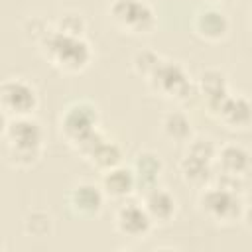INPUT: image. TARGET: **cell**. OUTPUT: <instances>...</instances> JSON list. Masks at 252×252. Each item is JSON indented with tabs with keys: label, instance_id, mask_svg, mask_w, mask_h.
I'll return each instance as SVG.
<instances>
[{
	"label": "cell",
	"instance_id": "cell-2",
	"mask_svg": "<svg viewBox=\"0 0 252 252\" xmlns=\"http://www.w3.org/2000/svg\"><path fill=\"white\" fill-rule=\"evenodd\" d=\"M4 140L8 148V159L12 165L20 169H30L39 163L45 148V132L37 118H10Z\"/></svg>",
	"mask_w": 252,
	"mask_h": 252
},
{
	"label": "cell",
	"instance_id": "cell-13",
	"mask_svg": "<svg viewBox=\"0 0 252 252\" xmlns=\"http://www.w3.org/2000/svg\"><path fill=\"white\" fill-rule=\"evenodd\" d=\"M142 205L146 213L150 215L154 226L156 224H167L177 215V197L165 189V187H152L142 193Z\"/></svg>",
	"mask_w": 252,
	"mask_h": 252
},
{
	"label": "cell",
	"instance_id": "cell-16",
	"mask_svg": "<svg viewBox=\"0 0 252 252\" xmlns=\"http://www.w3.org/2000/svg\"><path fill=\"white\" fill-rule=\"evenodd\" d=\"M130 167L136 177V191L144 193V191L159 185V177L163 173V161H161L159 154H156L152 150L138 152L134 158V163Z\"/></svg>",
	"mask_w": 252,
	"mask_h": 252
},
{
	"label": "cell",
	"instance_id": "cell-17",
	"mask_svg": "<svg viewBox=\"0 0 252 252\" xmlns=\"http://www.w3.org/2000/svg\"><path fill=\"white\" fill-rule=\"evenodd\" d=\"M122 158H124V152H122V148L114 142V140H110L108 136H104L100 142H96L85 156H83V159L89 163V165H93L96 171H106V169H110V167H116V165H120L122 163Z\"/></svg>",
	"mask_w": 252,
	"mask_h": 252
},
{
	"label": "cell",
	"instance_id": "cell-8",
	"mask_svg": "<svg viewBox=\"0 0 252 252\" xmlns=\"http://www.w3.org/2000/svg\"><path fill=\"white\" fill-rule=\"evenodd\" d=\"M114 228L126 238L140 240L152 232L154 222H152V219L146 213L142 203L124 199L114 213Z\"/></svg>",
	"mask_w": 252,
	"mask_h": 252
},
{
	"label": "cell",
	"instance_id": "cell-18",
	"mask_svg": "<svg viewBox=\"0 0 252 252\" xmlns=\"http://www.w3.org/2000/svg\"><path fill=\"white\" fill-rule=\"evenodd\" d=\"M179 173H181V179L187 185L203 189L205 185H209L213 181L215 165L211 161H205V159H199L195 156L183 154V158L179 159Z\"/></svg>",
	"mask_w": 252,
	"mask_h": 252
},
{
	"label": "cell",
	"instance_id": "cell-21",
	"mask_svg": "<svg viewBox=\"0 0 252 252\" xmlns=\"http://www.w3.org/2000/svg\"><path fill=\"white\" fill-rule=\"evenodd\" d=\"M53 228L51 215L45 211H30L24 219V230L30 236H47Z\"/></svg>",
	"mask_w": 252,
	"mask_h": 252
},
{
	"label": "cell",
	"instance_id": "cell-12",
	"mask_svg": "<svg viewBox=\"0 0 252 252\" xmlns=\"http://www.w3.org/2000/svg\"><path fill=\"white\" fill-rule=\"evenodd\" d=\"M195 91L199 93L207 112L211 114L215 110V106L230 93L228 77L224 71H220L217 67H209V69L199 73V77L195 81Z\"/></svg>",
	"mask_w": 252,
	"mask_h": 252
},
{
	"label": "cell",
	"instance_id": "cell-4",
	"mask_svg": "<svg viewBox=\"0 0 252 252\" xmlns=\"http://www.w3.org/2000/svg\"><path fill=\"white\" fill-rule=\"evenodd\" d=\"M98 108L94 102L81 98L67 104L57 120L59 136L65 140V144L73 150H77L91 134L98 130Z\"/></svg>",
	"mask_w": 252,
	"mask_h": 252
},
{
	"label": "cell",
	"instance_id": "cell-9",
	"mask_svg": "<svg viewBox=\"0 0 252 252\" xmlns=\"http://www.w3.org/2000/svg\"><path fill=\"white\" fill-rule=\"evenodd\" d=\"M106 203V197L100 189V185L91 181H81L71 187L67 193V207L73 217L79 219H94L102 213Z\"/></svg>",
	"mask_w": 252,
	"mask_h": 252
},
{
	"label": "cell",
	"instance_id": "cell-15",
	"mask_svg": "<svg viewBox=\"0 0 252 252\" xmlns=\"http://www.w3.org/2000/svg\"><path fill=\"white\" fill-rule=\"evenodd\" d=\"M98 185H100L106 199L124 201L136 191V177H134L132 167H126V165L120 163L116 167H110V169L102 171Z\"/></svg>",
	"mask_w": 252,
	"mask_h": 252
},
{
	"label": "cell",
	"instance_id": "cell-5",
	"mask_svg": "<svg viewBox=\"0 0 252 252\" xmlns=\"http://www.w3.org/2000/svg\"><path fill=\"white\" fill-rule=\"evenodd\" d=\"M150 91L165 100H175V102H187L195 91V83L185 71V67L177 61L161 59L158 67L152 71V75L146 79Z\"/></svg>",
	"mask_w": 252,
	"mask_h": 252
},
{
	"label": "cell",
	"instance_id": "cell-23",
	"mask_svg": "<svg viewBox=\"0 0 252 252\" xmlns=\"http://www.w3.org/2000/svg\"><path fill=\"white\" fill-rule=\"evenodd\" d=\"M185 154L189 156H195L199 159H205V161H211L215 165V156H217V144L209 138H191L187 142V150Z\"/></svg>",
	"mask_w": 252,
	"mask_h": 252
},
{
	"label": "cell",
	"instance_id": "cell-25",
	"mask_svg": "<svg viewBox=\"0 0 252 252\" xmlns=\"http://www.w3.org/2000/svg\"><path fill=\"white\" fill-rule=\"evenodd\" d=\"M207 2H211V4H217V2H222V0H207Z\"/></svg>",
	"mask_w": 252,
	"mask_h": 252
},
{
	"label": "cell",
	"instance_id": "cell-24",
	"mask_svg": "<svg viewBox=\"0 0 252 252\" xmlns=\"http://www.w3.org/2000/svg\"><path fill=\"white\" fill-rule=\"evenodd\" d=\"M8 122H10V116L0 108V138H4L6 128H8Z\"/></svg>",
	"mask_w": 252,
	"mask_h": 252
},
{
	"label": "cell",
	"instance_id": "cell-11",
	"mask_svg": "<svg viewBox=\"0 0 252 252\" xmlns=\"http://www.w3.org/2000/svg\"><path fill=\"white\" fill-rule=\"evenodd\" d=\"M211 116L228 130H246L250 126V100L246 94L228 93L211 112Z\"/></svg>",
	"mask_w": 252,
	"mask_h": 252
},
{
	"label": "cell",
	"instance_id": "cell-26",
	"mask_svg": "<svg viewBox=\"0 0 252 252\" xmlns=\"http://www.w3.org/2000/svg\"><path fill=\"white\" fill-rule=\"evenodd\" d=\"M0 248H2V244H0Z\"/></svg>",
	"mask_w": 252,
	"mask_h": 252
},
{
	"label": "cell",
	"instance_id": "cell-14",
	"mask_svg": "<svg viewBox=\"0 0 252 252\" xmlns=\"http://www.w3.org/2000/svg\"><path fill=\"white\" fill-rule=\"evenodd\" d=\"M215 171L236 175V177H246L250 171V152L242 144H236V142H226L222 146H217Z\"/></svg>",
	"mask_w": 252,
	"mask_h": 252
},
{
	"label": "cell",
	"instance_id": "cell-1",
	"mask_svg": "<svg viewBox=\"0 0 252 252\" xmlns=\"http://www.w3.org/2000/svg\"><path fill=\"white\" fill-rule=\"evenodd\" d=\"M43 59L65 75H79L93 63V47L85 35H67L49 28L37 43Z\"/></svg>",
	"mask_w": 252,
	"mask_h": 252
},
{
	"label": "cell",
	"instance_id": "cell-22",
	"mask_svg": "<svg viewBox=\"0 0 252 252\" xmlns=\"http://www.w3.org/2000/svg\"><path fill=\"white\" fill-rule=\"evenodd\" d=\"M53 28L67 35H85L87 22H85L83 14H79V12H65L55 20Z\"/></svg>",
	"mask_w": 252,
	"mask_h": 252
},
{
	"label": "cell",
	"instance_id": "cell-7",
	"mask_svg": "<svg viewBox=\"0 0 252 252\" xmlns=\"http://www.w3.org/2000/svg\"><path fill=\"white\" fill-rule=\"evenodd\" d=\"M37 104L39 96L30 81L22 77H10L0 83V108L10 118L33 116Z\"/></svg>",
	"mask_w": 252,
	"mask_h": 252
},
{
	"label": "cell",
	"instance_id": "cell-10",
	"mask_svg": "<svg viewBox=\"0 0 252 252\" xmlns=\"http://www.w3.org/2000/svg\"><path fill=\"white\" fill-rule=\"evenodd\" d=\"M191 26L195 35L207 43H220L228 37V32H230V20L217 6L199 8L193 16Z\"/></svg>",
	"mask_w": 252,
	"mask_h": 252
},
{
	"label": "cell",
	"instance_id": "cell-20",
	"mask_svg": "<svg viewBox=\"0 0 252 252\" xmlns=\"http://www.w3.org/2000/svg\"><path fill=\"white\" fill-rule=\"evenodd\" d=\"M161 59H163V57H161L158 51H154V49H150V47H144V49H138V51L132 55V69H134V73H136L138 77L148 79Z\"/></svg>",
	"mask_w": 252,
	"mask_h": 252
},
{
	"label": "cell",
	"instance_id": "cell-3",
	"mask_svg": "<svg viewBox=\"0 0 252 252\" xmlns=\"http://www.w3.org/2000/svg\"><path fill=\"white\" fill-rule=\"evenodd\" d=\"M199 211L217 226H230L246 219L248 207L242 193L224 189L217 183H209L201 189L197 199Z\"/></svg>",
	"mask_w": 252,
	"mask_h": 252
},
{
	"label": "cell",
	"instance_id": "cell-19",
	"mask_svg": "<svg viewBox=\"0 0 252 252\" xmlns=\"http://www.w3.org/2000/svg\"><path fill=\"white\" fill-rule=\"evenodd\" d=\"M161 132L167 140L175 144H187L193 138L191 118L183 110H169L161 118Z\"/></svg>",
	"mask_w": 252,
	"mask_h": 252
},
{
	"label": "cell",
	"instance_id": "cell-6",
	"mask_svg": "<svg viewBox=\"0 0 252 252\" xmlns=\"http://www.w3.org/2000/svg\"><path fill=\"white\" fill-rule=\"evenodd\" d=\"M110 22L126 35H150L158 28V14L148 0H110Z\"/></svg>",
	"mask_w": 252,
	"mask_h": 252
}]
</instances>
